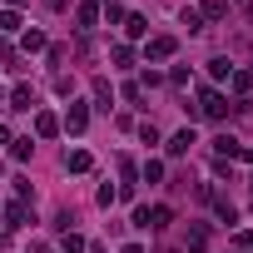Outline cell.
Listing matches in <instances>:
<instances>
[{
	"instance_id": "obj_1",
	"label": "cell",
	"mask_w": 253,
	"mask_h": 253,
	"mask_svg": "<svg viewBox=\"0 0 253 253\" xmlns=\"http://www.w3.org/2000/svg\"><path fill=\"white\" fill-rule=\"evenodd\" d=\"M204 114H209V119H223V99H218L213 89H204Z\"/></svg>"
},
{
	"instance_id": "obj_2",
	"label": "cell",
	"mask_w": 253,
	"mask_h": 253,
	"mask_svg": "<svg viewBox=\"0 0 253 253\" xmlns=\"http://www.w3.org/2000/svg\"><path fill=\"white\" fill-rule=\"evenodd\" d=\"M189 144H194V129H179V134L169 139V154H189Z\"/></svg>"
},
{
	"instance_id": "obj_3",
	"label": "cell",
	"mask_w": 253,
	"mask_h": 253,
	"mask_svg": "<svg viewBox=\"0 0 253 253\" xmlns=\"http://www.w3.org/2000/svg\"><path fill=\"white\" fill-rule=\"evenodd\" d=\"M149 55H154V60H164V55H174V40H169V35H159V40H149Z\"/></svg>"
},
{
	"instance_id": "obj_4",
	"label": "cell",
	"mask_w": 253,
	"mask_h": 253,
	"mask_svg": "<svg viewBox=\"0 0 253 253\" xmlns=\"http://www.w3.org/2000/svg\"><path fill=\"white\" fill-rule=\"evenodd\" d=\"M213 149H218L223 159H233V154H238V139H233V134H218V139H213Z\"/></svg>"
},
{
	"instance_id": "obj_5",
	"label": "cell",
	"mask_w": 253,
	"mask_h": 253,
	"mask_svg": "<svg viewBox=\"0 0 253 253\" xmlns=\"http://www.w3.org/2000/svg\"><path fill=\"white\" fill-rule=\"evenodd\" d=\"M65 164H70V169H75V174H84V169H89V154H84V149H75V154H70V159H65Z\"/></svg>"
},
{
	"instance_id": "obj_6",
	"label": "cell",
	"mask_w": 253,
	"mask_h": 253,
	"mask_svg": "<svg viewBox=\"0 0 253 253\" xmlns=\"http://www.w3.org/2000/svg\"><path fill=\"white\" fill-rule=\"evenodd\" d=\"M35 129H40V134L50 139V134H55V114H40V119H35Z\"/></svg>"
},
{
	"instance_id": "obj_7",
	"label": "cell",
	"mask_w": 253,
	"mask_h": 253,
	"mask_svg": "<svg viewBox=\"0 0 253 253\" xmlns=\"http://www.w3.org/2000/svg\"><path fill=\"white\" fill-rule=\"evenodd\" d=\"M65 124H70V129H75V134H80V129H84V109H80V104H75V109H70V119H65Z\"/></svg>"
},
{
	"instance_id": "obj_8",
	"label": "cell",
	"mask_w": 253,
	"mask_h": 253,
	"mask_svg": "<svg viewBox=\"0 0 253 253\" xmlns=\"http://www.w3.org/2000/svg\"><path fill=\"white\" fill-rule=\"evenodd\" d=\"M124 253H144V248H139V243H129V248H124Z\"/></svg>"
}]
</instances>
